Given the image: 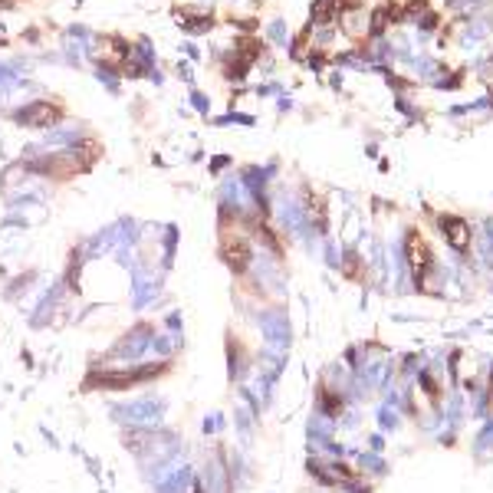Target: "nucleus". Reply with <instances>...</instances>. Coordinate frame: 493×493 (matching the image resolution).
I'll list each match as a JSON object with an SVG mask.
<instances>
[{
	"label": "nucleus",
	"instance_id": "1",
	"mask_svg": "<svg viewBox=\"0 0 493 493\" xmlns=\"http://www.w3.org/2000/svg\"><path fill=\"white\" fill-rule=\"evenodd\" d=\"M56 119H60V105H53V103H30V105H24V109H17V122L33 125V128L53 125Z\"/></svg>",
	"mask_w": 493,
	"mask_h": 493
},
{
	"label": "nucleus",
	"instance_id": "2",
	"mask_svg": "<svg viewBox=\"0 0 493 493\" xmlns=\"http://www.w3.org/2000/svg\"><path fill=\"white\" fill-rule=\"evenodd\" d=\"M441 230L451 237V244L457 246V250H467V244H470V230H467V224L460 221V217H441Z\"/></svg>",
	"mask_w": 493,
	"mask_h": 493
},
{
	"label": "nucleus",
	"instance_id": "3",
	"mask_svg": "<svg viewBox=\"0 0 493 493\" xmlns=\"http://www.w3.org/2000/svg\"><path fill=\"white\" fill-rule=\"evenodd\" d=\"M408 254H411V264H415V273H417V283L427 276V270H431V250H427L425 240H417L411 237V246H408Z\"/></svg>",
	"mask_w": 493,
	"mask_h": 493
}]
</instances>
